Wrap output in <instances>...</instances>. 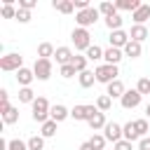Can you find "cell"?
<instances>
[{"mask_svg":"<svg viewBox=\"0 0 150 150\" xmlns=\"http://www.w3.org/2000/svg\"><path fill=\"white\" fill-rule=\"evenodd\" d=\"M49 112H52L49 101H47L45 96H38V98L33 101V105H30V117H33L35 122L45 124V122H49V120H52V117H49Z\"/></svg>","mask_w":150,"mask_h":150,"instance_id":"6da1fadb","label":"cell"},{"mask_svg":"<svg viewBox=\"0 0 150 150\" xmlns=\"http://www.w3.org/2000/svg\"><path fill=\"white\" fill-rule=\"evenodd\" d=\"M21 68H23V56H21L19 52H9V54L0 56V70H5V73H16V70H21Z\"/></svg>","mask_w":150,"mask_h":150,"instance_id":"7a4b0ae2","label":"cell"},{"mask_svg":"<svg viewBox=\"0 0 150 150\" xmlns=\"http://www.w3.org/2000/svg\"><path fill=\"white\" fill-rule=\"evenodd\" d=\"M94 73H96V82H101V84H110V82H115V80H120L117 75H120V70H117V66H108V63H101V66H96L94 68Z\"/></svg>","mask_w":150,"mask_h":150,"instance_id":"3957f363","label":"cell"},{"mask_svg":"<svg viewBox=\"0 0 150 150\" xmlns=\"http://www.w3.org/2000/svg\"><path fill=\"white\" fill-rule=\"evenodd\" d=\"M98 19H101L98 7H89V9H82V12L75 14V23H77V28H89V26H94Z\"/></svg>","mask_w":150,"mask_h":150,"instance_id":"277c9868","label":"cell"},{"mask_svg":"<svg viewBox=\"0 0 150 150\" xmlns=\"http://www.w3.org/2000/svg\"><path fill=\"white\" fill-rule=\"evenodd\" d=\"M70 40H73V45H75L77 52H87L91 47V33H89V28H73Z\"/></svg>","mask_w":150,"mask_h":150,"instance_id":"5b68a950","label":"cell"},{"mask_svg":"<svg viewBox=\"0 0 150 150\" xmlns=\"http://www.w3.org/2000/svg\"><path fill=\"white\" fill-rule=\"evenodd\" d=\"M52 70H54V66H52V59H35V63H33L35 80H40V82H47V80L52 77Z\"/></svg>","mask_w":150,"mask_h":150,"instance_id":"8992f818","label":"cell"},{"mask_svg":"<svg viewBox=\"0 0 150 150\" xmlns=\"http://www.w3.org/2000/svg\"><path fill=\"white\" fill-rule=\"evenodd\" d=\"M96 112H98L96 105H75V108H70V117L75 122H89Z\"/></svg>","mask_w":150,"mask_h":150,"instance_id":"52a82bcc","label":"cell"},{"mask_svg":"<svg viewBox=\"0 0 150 150\" xmlns=\"http://www.w3.org/2000/svg\"><path fill=\"white\" fill-rule=\"evenodd\" d=\"M141 94H138V89H127L124 91V96L120 98V103H122V108L124 110H134V108H138L141 105Z\"/></svg>","mask_w":150,"mask_h":150,"instance_id":"ba28073f","label":"cell"},{"mask_svg":"<svg viewBox=\"0 0 150 150\" xmlns=\"http://www.w3.org/2000/svg\"><path fill=\"white\" fill-rule=\"evenodd\" d=\"M103 136H105V141H112V145H115L117 141L124 138V136H122V124H117V122H108V124L103 127Z\"/></svg>","mask_w":150,"mask_h":150,"instance_id":"9c48e42d","label":"cell"},{"mask_svg":"<svg viewBox=\"0 0 150 150\" xmlns=\"http://www.w3.org/2000/svg\"><path fill=\"white\" fill-rule=\"evenodd\" d=\"M108 40H110V47H115V49H124V47L129 45V40H131V38H129V33H127V30H112Z\"/></svg>","mask_w":150,"mask_h":150,"instance_id":"30bf717a","label":"cell"},{"mask_svg":"<svg viewBox=\"0 0 150 150\" xmlns=\"http://www.w3.org/2000/svg\"><path fill=\"white\" fill-rule=\"evenodd\" d=\"M54 59H56V63H59V66H68V63H73L75 54H73V49H70V47H56Z\"/></svg>","mask_w":150,"mask_h":150,"instance_id":"8fae6325","label":"cell"},{"mask_svg":"<svg viewBox=\"0 0 150 150\" xmlns=\"http://www.w3.org/2000/svg\"><path fill=\"white\" fill-rule=\"evenodd\" d=\"M122 59H124V52H122V49H115V47L103 49V61H105L108 66H117Z\"/></svg>","mask_w":150,"mask_h":150,"instance_id":"7c38bea8","label":"cell"},{"mask_svg":"<svg viewBox=\"0 0 150 150\" xmlns=\"http://www.w3.org/2000/svg\"><path fill=\"white\" fill-rule=\"evenodd\" d=\"M129 38H131L134 42H141V45H143V42L150 38L148 26H136V23H134V26H131V30H129Z\"/></svg>","mask_w":150,"mask_h":150,"instance_id":"4fadbf2b","label":"cell"},{"mask_svg":"<svg viewBox=\"0 0 150 150\" xmlns=\"http://www.w3.org/2000/svg\"><path fill=\"white\" fill-rule=\"evenodd\" d=\"M35 80V73H33V68H21V70H16V82H19V87H30V82Z\"/></svg>","mask_w":150,"mask_h":150,"instance_id":"5bb4252c","label":"cell"},{"mask_svg":"<svg viewBox=\"0 0 150 150\" xmlns=\"http://www.w3.org/2000/svg\"><path fill=\"white\" fill-rule=\"evenodd\" d=\"M131 19H134V23H136V26H145V21L150 19V5H145V2H143V5L131 14Z\"/></svg>","mask_w":150,"mask_h":150,"instance_id":"9a60e30c","label":"cell"},{"mask_svg":"<svg viewBox=\"0 0 150 150\" xmlns=\"http://www.w3.org/2000/svg\"><path fill=\"white\" fill-rule=\"evenodd\" d=\"M124 91H127V89H124V82H122V80H115V82H110V84L105 87V94H108L110 98H122Z\"/></svg>","mask_w":150,"mask_h":150,"instance_id":"2e32d148","label":"cell"},{"mask_svg":"<svg viewBox=\"0 0 150 150\" xmlns=\"http://www.w3.org/2000/svg\"><path fill=\"white\" fill-rule=\"evenodd\" d=\"M49 117H52L54 122H63V120H68V117H70V110H68L63 103H56V105H52Z\"/></svg>","mask_w":150,"mask_h":150,"instance_id":"e0dca14e","label":"cell"},{"mask_svg":"<svg viewBox=\"0 0 150 150\" xmlns=\"http://www.w3.org/2000/svg\"><path fill=\"white\" fill-rule=\"evenodd\" d=\"M122 136H124V141H129V143L141 141V136H138V131H136V124H134V122L122 124Z\"/></svg>","mask_w":150,"mask_h":150,"instance_id":"ac0fdd59","label":"cell"},{"mask_svg":"<svg viewBox=\"0 0 150 150\" xmlns=\"http://www.w3.org/2000/svg\"><path fill=\"white\" fill-rule=\"evenodd\" d=\"M52 7H54L56 12H61V14H73V12H75L73 0H52Z\"/></svg>","mask_w":150,"mask_h":150,"instance_id":"d6986e66","label":"cell"},{"mask_svg":"<svg viewBox=\"0 0 150 150\" xmlns=\"http://www.w3.org/2000/svg\"><path fill=\"white\" fill-rule=\"evenodd\" d=\"M77 82H80V87H82V89H89V87L96 82V73L87 68L84 73H80V75H77Z\"/></svg>","mask_w":150,"mask_h":150,"instance_id":"ffe728a7","label":"cell"},{"mask_svg":"<svg viewBox=\"0 0 150 150\" xmlns=\"http://www.w3.org/2000/svg\"><path fill=\"white\" fill-rule=\"evenodd\" d=\"M87 124H89V129H91V131H101V129L108 124V120H105V112H101V110H98V112H96V115H94V117H91Z\"/></svg>","mask_w":150,"mask_h":150,"instance_id":"44dd1931","label":"cell"},{"mask_svg":"<svg viewBox=\"0 0 150 150\" xmlns=\"http://www.w3.org/2000/svg\"><path fill=\"white\" fill-rule=\"evenodd\" d=\"M122 52H124V56H129V59H138V56L143 54V47H141V42H134V40H129V45H127Z\"/></svg>","mask_w":150,"mask_h":150,"instance_id":"7402d4cb","label":"cell"},{"mask_svg":"<svg viewBox=\"0 0 150 150\" xmlns=\"http://www.w3.org/2000/svg\"><path fill=\"white\" fill-rule=\"evenodd\" d=\"M54 54H56V49H54L52 42H40L38 45V59H52Z\"/></svg>","mask_w":150,"mask_h":150,"instance_id":"603a6c76","label":"cell"},{"mask_svg":"<svg viewBox=\"0 0 150 150\" xmlns=\"http://www.w3.org/2000/svg\"><path fill=\"white\" fill-rule=\"evenodd\" d=\"M141 5H143L141 0H117V2H115V7H117V12H120V9H129L131 14H134V12H136V9L141 7Z\"/></svg>","mask_w":150,"mask_h":150,"instance_id":"cb8c5ba5","label":"cell"},{"mask_svg":"<svg viewBox=\"0 0 150 150\" xmlns=\"http://www.w3.org/2000/svg\"><path fill=\"white\" fill-rule=\"evenodd\" d=\"M98 12H101V16H103V19H108V16H115V14H120V12H117V7H115V2H108V0L98 5Z\"/></svg>","mask_w":150,"mask_h":150,"instance_id":"d4e9b609","label":"cell"},{"mask_svg":"<svg viewBox=\"0 0 150 150\" xmlns=\"http://www.w3.org/2000/svg\"><path fill=\"white\" fill-rule=\"evenodd\" d=\"M35 98H38V96H35V91H33L30 87H21V89H19V103H30V105H33Z\"/></svg>","mask_w":150,"mask_h":150,"instance_id":"484cf974","label":"cell"},{"mask_svg":"<svg viewBox=\"0 0 150 150\" xmlns=\"http://www.w3.org/2000/svg\"><path fill=\"white\" fill-rule=\"evenodd\" d=\"M56 127H59V122H54V120L45 122L42 129H40V136H42V138H52V136H56Z\"/></svg>","mask_w":150,"mask_h":150,"instance_id":"4316f807","label":"cell"},{"mask_svg":"<svg viewBox=\"0 0 150 150\" xmlns=\"http://www.w3.org/2000/svg\"><path fill=\"white\" fill-rule=\"evenodd\" d=\"M105 21V26H108V30L112 33V30H122V23H124V19L120 16V14H115V16H108V19H103Z\"/></svg>","mask_w":150,"mask_h":150,"instance_id":"83f0119b","label":"cell"},{"mask_svg":"<svg viewBox=\"0 0 150 150\" xmlns=\"http://www.w3.org/2000/svg\"><path fill=\"white\" fill-rule=\"evenodd\" d=\"M96 108H98L101 112H108V110L112 108V98H110L108 94H101V96L96 98Z\"/></svg>","mask_w":150,"mask_h":150,"instance_id":"f1b7e54d","label":"cell"},{"mask_svg":"<svg viewBox=\"0 0 150 150\" xmlns=\"http://www.w3.org/2000/svg\"><path fill=\"white\" fill-rule=\"evenodd\" d=\"M84 56H87L89 61H101V59H103V49H101L98 45H91V47L84 52Z\"/></svg>","mask_w":150,"mask_h":150,"instance_id":"f546056e","label":"cell"},{"mask_svg":"<svg viewBox=\"0 0 150 150\" xmlns=\"http://www.w3.org/2000/svg\"><path fill=\"white\" fill-rule=\"evenodd\" d=\"M87 63H89V59H87V56H82V54H75V59H73V66H75L77 75L87 70Z\"/></svg>","mask_w":150,"mask_h":150,"instance_id":"4dcf8cb0","label":"cell"},{"mask_svg":"<svg viewBox=\"0 0 150 150\" xmlns=\"http://www.w3.org/2000/svg\"><path fill=\"white\" fill-rule=\"evenodd\" d=\"M2 122H5V124H16V122H19V108L12 105V108L2 115Z\"/></svg>","mask_w":150,"mask_h":150,"instance_id":"1f68e13d","label":"cell"},{"mask_svg":"<svg viewBox=\"0 0 150 150\" xmlns=\"http://www.w3.org/2000/svg\"><path fill=\"white\" fill-rule=\"evenodd\" d=\"M134 124H136V131H138V136L141 138H145L148 134H150V124H148V120H134Z\"/></svg>","mask_w":150,"mask_h":150,"instance_id":"d6a6232c","label":"cell"},{"mask_svg":"<svg viewBox=\"0 0 150 150\" xmlns=\"http://www.w3.org/2000/svg\"><path fill=\"white\" fill-rule=\"evenodd\" d=\"M26 143H28V150H45V138L42 136H30Z\"/></svg>","mask_w":150,"mask_h":150,"instance_id":"836d02e7","label":"cell"},{"mask_svg":"<svg viewBox=\"0 0 150 150\" xmlns=\"http://www.w3.org/2000/svg\"><path fill=\"white\" fill-rule=\"evenodd\" d=\"M9 108H12V105H9V91H7V89H0V112L5 115Z\"/></svg>","mask_w":150,"mask_h":150,"instance_id":"e575fe53","label":"cell"},{"mask_svg":"<svg viewBox=\"0 0 150 150\" xmlns=\"http://www.w3.org/2000/svg\"><path fill=\"white\" fill-rule=\"evenodd\" d=\"M89 143L94 145V150H105V136L103 134H94L89 138Z\"/></svg>","mask_w":150,"mask_h":150,"instance_id":"d590c367","label":"cell"},{"mask_svg":"<svg viewBox=\"0 0 150 150\" xmlns=\"http://www.w3.org/2000/svg\"><path fill=\"white\" fill-rule=\"evenodd\" d=\"M59 73H61V77H63V80H70L73 75H77V70H75V66H73V63L61 66V68H59Z\"/></svg>","mask_w":150,"mask_h":150,"instance_id":"8d00e7d4","label":"cell"},{"mask_svg":"<svg viewBox=\"0 0 150 150\" xmlns=\"http://www.w3.org/2000/svg\"><path fill=\"white\" fill-rule=\"evenodd\" d=\"M136 89H138L141 96H143V94H150V77H141V80L136 82Z\"/></svg>","mask_w":150,"mask_h":150,"instance_id":"74e56055","label":"cell"},{"mask_svg":"<svg viewBox=\"0 0 150 150\" xmlns=\"http://www.w3.org/2000/svg\"><path fill=\"white\" fill-rule=\"evenodd\" d=\"M7 150H28V143L26 141H19V138H12Z\"/></svg>","mask_w":150,"mask_h":150,"instance_id":"f35d334b","label":"cell"},{"mask_svg":"<svg viewBox=\"0 0 150 150\" xmlns=\"http://www.w3.org/2000/svg\"><path fill=\"white\" fill-rule=\"evenodd\" d=\"M16 21H19V23H28V21H30V12H28V9H19V12H16Z\"/></svg>","mask_w":150,"mask_h":150,"instance_id":"ab89813d","label":"cell"},{"mask_svg":"<svg viewBox=\"0 0 150 150\" xmlns=\"http://www.w3.org/2000/svg\"><path fill=\"white\" fill-rule=\"evenodd\" d=\"M115 150H134V143H129V141H124V138H122V141H117V143H115Z\"/></svg>","mask_w":150,"mask_h":150,"instance_id":"60d3db41","label":"cell"},{"mask_svg":"<svg viewBox=\"0 0 150 150\" xmlns=\"http://www.w3.org/2000/svg\"><path fill=\"white\" fill-rule=\"evenodd\" d=\"M35 5H38L35 0H19V9H28V12H30Z\"/></svg>","mask_w":150,"mask_h":150,"instance_id":"b9f144b4","label":"cell"},{"mask_svg":"<svg viewBox=\"0 0 150 150\" xmlns=\"http://www.w3.org/2000/svg\"><path fill=\"white\" fill-rule=\"evenodd\" d=\"M73 5H75V9H77V12L89 9V7H91V5H89V0H73Z\"/></svg>","mask_w":150,"mask_h":150,"instance_id":"7bdbcfd3","label":"cell"},{"mask_svg":"<svg viewBox=\"0 0 150 150\" xmlns=\"http://www.w3.org/2000/svg\"><path fill=\"white\" fill-rule=\"evenodd\" d=\"M138 150H150V136H145V138L138 141Z\"/></svg>","mask_w":150,"mask_h":150,"instance_id":"ee69618b","label":"cell"},{"mask_svg":"<svg viewBox=\"0 0 150 150\" xmlns=\"http://www.w3.org/2000/svg\"><path fill=\"white\" fill-rule=\"evenodd\" d=\"M80 150H94V145H91V143H89V141H84V143H82V145H80Z\"/></svg>","mask_w":150,"mask_h":150,"instance_id":"f6af8a7d","label":"cell"},{"mask_svg":"<svg viewBox=\"0 0 150 150\" xmlns=\"http://www.w3.org/2000/svg\"><path fill=\"white\" fill-rule=\"evenodd\" d=\"M145 115H148V117H150V103H148V105H145Z\"/></svg>","mask_w":150,"mask_h":150,"instance_id":"bcb514c9","label":"cell"}]
</instances>
